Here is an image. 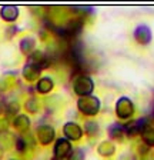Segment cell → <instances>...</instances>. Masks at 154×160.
I'll return each instance as SVG.
<instances>
[{
	"label": "cell",
	"instance_id": "1",
	"mask_svg": "<svg viewBox=\"0 0 154 160\" xmlns=\"http://www.w3.org/2000/svg\"><path fill=\"white\" fill-rule=\"evenodd\" d=\"M77 107L81 113L89 114V116H94L97 114L99 109H100V102H99L97 97L93 96H84L80 97V100L77 102Z\"/></svg>",
	"mask_w": 154,
	"mask_h": 160
},
{
	"label": "cell",
	"instance_id": "2",
	"mask_svg": "<svg viewBox=\"0 0 154 160\" xmlns=\"http://www.w3.org/2000/svg\"><path fill=\"white\" fill-rule=\"evenodd\" d=\"M73 87L77 94H80L81 97H84V96H90V93L93 92L94 83L89 76H79L74 80Z\"/></svg>",
	"mask_w": 154,
	"mask_h": 160
},
{
	"label": "cell",
	"instance_id": "3",
	"mask_svg": "<svg viewBox=\"0 0 154 160\" xmlns=\"http://www.w3.org/2000/svg\"><path fill=\"white\" fill-rule=\"evenodd\" d=\"M116 113H117V116L120 119H128V117H131V114L134 113V106L128 97L118 99L117 104H116Z\"/></svg>",
	"mask_w": 154,
	"mask_h": 160
},
{
	"label": "cell",
	"instance_id": "4",
	"mask_svg": "<svg viewBox=\"0 0 154 160\" xmlns=\"http://www.w3.org/2000/svg\"><path fill=\"white\" fill-rule=\"evenodd\" d=\"M37 133V139L41 144H49L51 140L54 139V130L51 129L49 124H41V126L37 127L36 130Z\"/></svg>",
	"mask_w": 154,
	"mask_h": 160
},
{
	"label": "cell",
	"instance_id": "5",
	"mask_svg": "<svg viewBox=\"0 0 154 160\" xmlns=\"http://www.w3.org/2000/svg\"><path fill=\"white\" fill-rule=\"evenodd\" d=\"M70 152H71V146L66 139H60L56 142V146H54V156H56L57 160L69 156Z\"/></svg>",
	"mask_w": 154,
	"mask_h": 160
},
{
	"label": "cell",
	"instance_id": "6",
	"mask_svg": "<svg viewBox=\"0 0 154 160\" xmlns=\"http://www.w3.org/2000/svg\"><path fill=\"white\" fill-rule=\"evenodd\" d=\"M64 134H66L67 137L70 140H79L81 137V134H83V130H81V127L79 126V124L76 123H66L64 124V129H63Z\"/></svg>",
	"mask_w": 154,
	"mask_h": 160
},
{
	"label": "cell",
	"instance_id": "7",
	"mask_svg": "<svg viewBox=\"0 0 154 160\" xmlns=\"http://www.w3.org/2000/svg\"><path fill=\"white\" fill-rule=\"evenodd\" d=\"M136 40H137L140 44H148L151 40V32L147 26H140L136 29Z\"/></svg>",
	"mask_w": 154,
	"mask_h": 160
},
{
	"label": "cell",
	"instance_id": "8",
	"mask_svg": "<svg viewBox=\"0 0 154 160\" xmlns=\"http://www.w3.org/2000/svg\"><path fill=\"white\" fill-rule=\"evenodd\" d=\"M0 14L6 22H14L19 16V9L16 6H12V4H6V6L2 7Z\"/></svg>",
	"mask_w": 154,
	"mask_h": 160
},
{
	"label": "cell",
	"instance_id": "9",
	"mask_svg": "<svg viewBox=\"0 0 154 160\" xmlns=\"http://www.w3.org/2000/svg\"><path fill=\"white\" fill-rule=\"evenodd\" d=\"M40 67L36 66V64H31V63H27L26 66H24L23 69V76L26 80H29V82H33V80H36L37 77H39V73H40Z\"/></svg>",
	"mask_w": 154,
	"mask_h": 160
},
{
	"label": "cell",
	"instance_id": "10",
	"mask_svg": "<svg viewBox=\"0 0 154 160\" xmlns=\"http://www.w3.org/2000/svg\"><path fill=\"white\" fill-rule=\"evenodd\" d=\"M14 127H16V130H19V132H26L27 129H29V126H30V120H29V117L26 116V114H19V116L14 119Z\"/></svg>",
	"mask_w": 154,
	"mask_h": 160
},
{
	"label": "cell",
	"instance_id": "11",
	"mask_svg": "<svg viewBox=\"0 0 154 160\" xmlns=\"http://www.w3.org/2000/svg\"><path fill=\"white\" fill-rule=\"evenodd\" d=\"M51 89H53V80H51L50 77H43V79L39 80L37 90H39L40 93H49Z\"/></svg>",
	"mask_w": 154,
	"mask_h": 160
},
{
	"label": "cell",
	"instance_id": "12",
	"mask_svg": "<svg viewBox=\"0 0 154 160\" xmlns=\"http://www.w3.org/2000/svg\"><path fill=\"white\" fill-rule=\"evenodd\" d=\"M114 150H116V147H114V144L110 143V142H103V143L99 146V153L104 157L111 156V154L114 153Z\"/></svg>",
	"mask_w": 154,
	"mask_h": 160
},
{
	"label": "cell",
	"instance_id": "13",
	"mask_svg": "<svg viewBox=\"0 0 154 160\" xmlns=\"http://www.w3.org/2000/svg\"><path fill=\"white\" fill-rule=\"evenodd\" d=\"M34 39L33 37H26V39H23L20 42V49H22V52H23L24 54H29V53H31V50L34 49Z\"/></svg>",
	"mask_w": 154,
	"mask_h": 160
},
{
	"label": "cell",
	"instance_id": "14",
	"mask_svg": "<svg viewBox=\"0 0 154 160\" xmlns=\"http://www.w3.org/2000/svg\"><path fill=\"white\" fill-rule=\"evenodd\" d=\"M108 133H110V136L113 137V139H116V140H118V142H121V140H123V136H124V129H123L121 126H117V124H114V126L110 127Z\"/></svg>",
	"mask_w": 154,
	"mask_h": 160
},
{
	"label": "cell",
	"instance_id": "15",
	"mask_svg": "<svg viewBox=\"0 0 154 160\" xmlns=\"http://www.w3.org/2000/svg\"><path fill=\"white\" fill-rule=\"evenodd\" d=\"M143 140L148 146H154V130L148 126H146L143 130Z\"/></svg>",
	"mask_w": 154,
	"mask_h": 160
},
{
	"label": "cell",
	"instance_id": "16",
	"mask_svg": "<svg viewBox=\"0 0 154 160\" xmlns=\"http://www.w3.org/2000/svg\"><path fill=\"white\" fill-rule=\"evenodd\" d=\"M16 142V140L12 137V134H3L0 133V146L3 147V149H9L12 146V143Z\"/></svg>",
	"mask_w": 154,
	"mask_h": 160
},
{
	"label": "cell",
	"instance_id": "17",
	"mask_svg": "<svg viewBox=\"0 0 154 160\" xmlns=\"http://www.w3.org/2000/svg\"><path fill=\"white\" fill-rule=\"evenodd\" d=\"M84 130H86V133H87L89 136H94V134L99 133V124L94 123V122H87Z\"/></svg>",
	"mask_w": 154,
	"mask_h": 160
},
{
	"label": "cell",
	"instance_id": "18",
	"mask_svg": "<svg viewBox=\"0 0 154 160\" xmlns=\"http://www.w3.org/2000/svg\"><path fill=\"white\" fill-rule=\"evenodd\" d=\"M4 110H6L7 114H12V116H13V114H17L19 113V104H17L16 102H10V103L6 106Z\"/></svg>",
	"mask_w": 154,
	"mask_h": 160
},
{
	"label": "cell",
	"instance_id": "19",
	"mask_svg": "<svg viewBox=\"0 0 154 160\" xmlns=\"http://www.w3.org/2000/svg\"><path fill=\"white\" fill-rule=\"evenodd\" d=\"M37 102L36 100H33V99H30V100H27L26 102V110L27 112H30V113H34V112H37Z\"/></svg>",
	"mask_w": 154,
	"mask_h": 160
},
{
	"label": "cell",
	"instance_id": "20",
	"mask_svg": "<svg viewBox=\"0 0 154 160\" xmlns=\"http://www.w3.org/2000/svg\"><path fill=\"white\" fill-rule=\"evenodd\" d=\"M16 147H17V150H20V152H23L24 149H26V146H27V143H26V137H19V139H16Z\"/></svg>",
	"mask_w": 154,
	"mask_h": 160
},
{
	"label": "cell",
	"instance_id": "21",
	"mask_svg": "<svg viewBox=\"0 0 154 160\" xmlns=\"http://www.w3.org/2000/svg\"><path fill=\"white\" fill-rule=\"evenodd\" d=\"M83 157H84L83 152H81V150H76V152H73V153H71L70 160H83Z\"/></svg>",
	"mask_w": 154,
	"mask_h": 160
},
{
	"label": "cell",
	"instance_id": "22",
	"mask_svg": "<svg viewBox=\"0 0 154 160\" xmlns=\"http://www.w3.org/2000/svg\"><path fill=\"white\" fill-rule=\"evenodd\" d=\"M9 127V122L6 119H0V133H3V130Z\"/></svg>",
	"mask_w": 154,
	"mask_h": 160
},
{
	"label": "cell",
	"instance_id": "23",
	"mask_svg": "<svg viewBox=\"0 0 154 160\" xmlns=\"http://www.w3.org/2000/svg\"><path fill=\"white\" fill-rule=\"evenodd\" d=\"M3 109H4V107L2 106V104H0V113H2V112H3Z\"/></svg>",
	"mask_w": 154,
	"mask_h": 160
}]
</instances>
